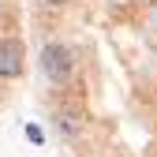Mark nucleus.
<instances>
[{
	"instance_id": "obj_1",
	"label": "nucleus",
	"mask_w": 157,
	"mask_h": 157,
	"mask_svg": "<svg viewBox=\"0 0 157 157\" xmlns=\"http://www.w3.org/2000/svg\"><path fill=\"white\" fill-rule=\"evenodd\" d=\"M41 71L49 75V82L64 86L67 78H71V71H75L71 49H67V45H60V41H49V45L41 49Z\"/></svg>"
},
{
	"instance_id": "obj_2",
	"label": "nucleus",
	"mask_w": 157,
	"mask_h": 157,
	"mask_svg": "<svg viewBox=\"0 0 157 157\" xmlns=\"http://www.w3.org/2000/svg\"><path fill=\"white\" fill-rule=\"evenodd\" d=\"M23 75V41L4 37L0 41V78H19Z\"/></svg>"
},
{
	"instance_id": "obj_3",
	"label": "nucleus",
	"mask_w": 157,
	"mask_h": 157,
	"mask_svg": "<svg viewBox=\"0 0 157 157\" xmlns=\"http://www.w3.org/2000/svg\"><path fill=\"white\" fill-rule=\"evenodd\" d=\"M56 127H60L67 139H75V135H78V116L67 112V109H64V112H56Z\"/></svg>"
},
{
	"instance_id": "obj_4",
	"label": "nucleus",
	"mask_w": 157,
	"mask_h": 157,
	"mask_svg": "<svg viewBox=\"0 0 157 157\" xmlns=\"http://www.w3.org/2000/svg\"><path fill=\"white\" fill-rule=\"evenodd\" d=\"M26 139H34V142H45V135H41V127H34V124H26Z\"/></svg>"
},
{
	"instance_id": "obj_5",
	"label": "nucleus",
	"mask_w": 157,
	"mask_h": 157,
	"mask_svg": "<svg viewBox=\"0 0 157 157\" xmlns=\"http://www.w3.org/2000/svg\"><path fill=\"white\" fill-rule=\"evenodd\" d=\"M45 4H52V8H64V4H67V0H45Z\"/></svg>"
}]
</instances>
